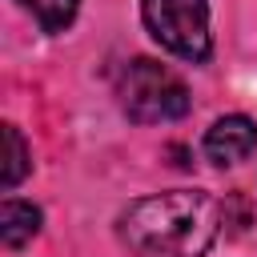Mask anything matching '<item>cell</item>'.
I'll use <instances>...</instances> for the list:
<instances>
[{
  "instance_id": "1",
  "label": "cell",
  "mask_w": 257,
  "mask_h": 257,
  "mask_svg": "<svg viewBox=\"0 0 257 257\" xmlns=\"http://www.w3.org/2000/svg\"><path fill=\"white\" fill-rule=\"evenodd\" d=\"M221 233V205L201 189L141 197L120 217V237L141 257H201Z\"/></svg>"
},
{
  "instance_id": "2",
  "label": "cell",
  "mask_w": 257,
  "mask_h": 257,
  "mask_svg": "<svg viewBox=\"0 0 257 257\" xmlns=\"http://www.w3.org/2000/svg\"><path fill=\"white\" fill-rule=\"evenodd\" d=\"M116 96H120V108L141 124H161V120H177L189 112L185 80L149 56H137L133 64L120 68Z\"/></svg>"
},
{
  "instance_id": "3",
  "label": "cell",
  "mask_w": 257,
  "mask_h": 257,
  "mask_svg": "<svg viewBox=\"0 0 257 257\" xmlns=\"http://www.w3.org/2000/svg\"><path fill=\"white\" fill-rule=\"evenodd\" d=\"M141 16H145L149 36L165 52L193 60V64L209 60L213 36H209V4L205 0H145Z\"/></svg>"
},
{
  "instance_id": "4",
  "label": "cell",
  "mask_w": 257,
  "mask_h": 257,
  "mask_svg": "<svg viewBox=\"0 0 257 257\" xmlns=\"http://www.w3.org/2000/svg\"><path fill=\"white\" fill-rule=\"evenodd\" d=\"M257 153V124L249 116H221L205 133V157L213 165H241Z\"/></svg>"
},
{
  "instance_id": "5",
  "label": "cell",
  "mask_w": 257,
  "mask_h": 257,
  "mask_svg": "<svg viewBox=\"0 0 257 257\" xmlns=\"http://www.w3.org/2000/svg\"><path fill=\"white\" fill-rule=\"evenodd\" d=\"M40 233V209L28 201H4L0 205V241L8 249H24Z\"/></svg>"
},
{
  "instance_id": "6",
  "label": "cell",
  "mask_w": 257,
  "mask_h": 257,
  "mask_svg": "<svg viewBox=\"0 0 257 257\" xmlns=\"http://www.w3.org/2000/svg\"><path fill=\"white\" fill-rule=\"evenodd\" d=\"M28 169H32V161H28V145H24L20 128L16 124H4V169H0V185L4 189H16Z\"/></svg>"
},
{
  "instance_id": "7",
  "label": "cell",
  "mask_w": 257,
  "mask_h": 257,
  "mask_svg": "<svg viewBox=\"0 0 257 257\" xmlns=\"http://www.w3.org/2000/svg\"><path fill=\"white\" fill-rule=\"evenodd\" d=\"M20 8H28L44 32H64L76 20L80 0H20Z\"/></svg>"
}]
</instances>
